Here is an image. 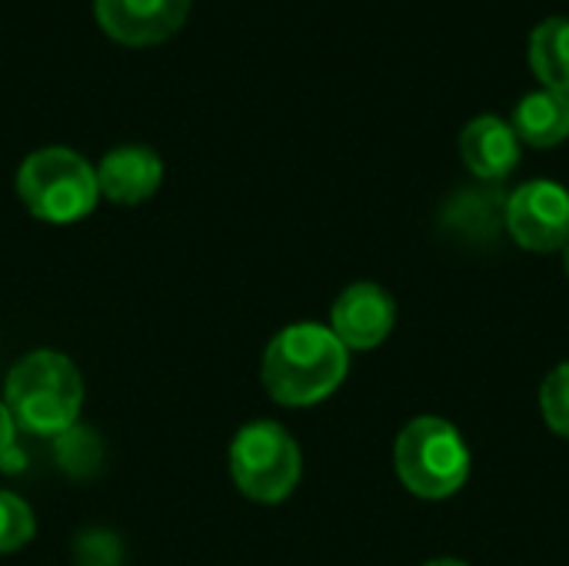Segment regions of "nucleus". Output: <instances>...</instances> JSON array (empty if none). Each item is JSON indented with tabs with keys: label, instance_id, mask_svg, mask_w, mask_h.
Here are the masks:
<instances>
[{
	"label": "nucleus",
	"instance_id": "1",
	"mask_svg": "<svg viewBox=\"0 0 569 566\" xmlns=\"http://www.w3.org/2000/svg\"><path fill=\"white\" fill-rule=\"evenodd\" d=\"M350 370V350L330 327L300 320L283 327L263 350L260 380L283 407H313L327 400Z\"/></svg>",
	"mask_w": 569,
	"mask_h": 566
},
{
	"label": "nucleus",
	"instance_id": "2",
	"mask_svg": "<svg viewBox=\"0 0 569 566\" xmlns=\"http://www.w3.org/2000/svg\"><path fill=\"white\" fill-rule=\"evenodd\" d=\"M3 404L17 430L57 437L73 430L83 407V377L60 350H33L20 357L3 387Z\"/></svg>",
	"mask_w": 569,
	"mask_h": 566
},
{
	"label": "nucleus",
	"instance_id": "3",
	"mask_svg": "<svg viewBox=\"0 0 569 566\" xmlns=\"http://www.w3.org/2000/svg\"><path fill=\"white\" fill-rule=\"evenodd\" d=\"M17 193L23 207L43 224L83 220L100 200L93 163L63 143L40 147L20 160Z\"/></svg>",
	"mask_w": 569,
	"mask_h": 566
},
{
	"label": "nucleus",
	"instance_id": "4",
	"mask_svg": "<svg viewBox=\"0 0 569 566\" xmlns=\"http://www.w3.org/2000/svg\"><path fill=\"white\" fill-rule=\"evenodd\" d=\"M393 464L400 484L420 500H447L470 477V447L460 430L443 417L410 420L397 444Z\"/></svg>",
	"mask_w": 569,
	"mask_h": 566
},
{
	"label": "nucleus",
	"instance_id": "5",
	"mask_svg": "<svg viewBox=\"0 0 569 566\" xmlns=\"http://www.w3.org/2000/svg\"><path fill=\"white\" fill-rule=\"evenodd\" d=\"M227 460L237 490L257 504H283L303 474L297 440L273 420L243 424L230 440Z\"/></svg>",
	"mask_w": 569,
	"mask_h": 566
},
{
	"label": "nucleus",
	"instance_id": "6",
	"mask_svg": "<svg viewBox=\"0 0 569 566\" xmlns=\"http://www.w3.org/2000/svg\"><path fill=\"white\" fill-rule=\"evenodd\" d=\"M503 224L533 254L563 250L569 240V190L557 180H530L507 197Z\"/></svg>",
	"mask_w": 569,
	"mask_h": 566
},
{
	"label": "nucleus",
	"instance_id": "7",
	"mask_svg": "<svg viewBox=\"0 0 569 566\" xmlns=\"http://www.w3.org/2000/svg\"><path fill=\"white\" fill-rule=\"evenodd\" d=\"M397 324V304L380 284H353L330 307V330L347 350L380 347Z\"/></svg>",
	"mask_w": 569,
	"mask_h": 566
},
{
	"label": "nucleus",
	"instance_id": "8",
	"mask_svg": "<svg viewBox=\"0 0 569 566\" xmlns=\"http://www.w3.org/2000/svg\"><path fill=\"white\" fill-rule=\"evenodd\" d=\"M93 170H97L100 197L123 203V207H133L153 197L163 180V160L147 143H120L107 150Z\"/></svg>",
	"mask_w": 569,
	"mask_h": 566
},
{
	"label": "nucleus",
	"instance_id": "9",
	"mask_svg": "<svg viewBox=\"0 0 569 566\" xmlns=\"http://www.w3.org/2000/svg\"><path fill=\"white\" fill-rule=\"evenodd\" d=\"M520 137L510 120L497 113H480L460 130V157L480 180H507L520 163Z\"/></svg>",
	"mask_w": 569,
	"mask_h": 566
},
{
	"label": "nucleus",
	"instance_id": "10",
	"mask_svg": "<svg viewBox=\"0 0 569 566\" xmlns=\"http://www.w3.org/2000/svg\"><path fill=\"white\" fill-rule=\"evenodd\" d=\"M100 27L123 43H150L173 33L190 0H93Z\"/></svg>",
	"mask_w": 569,
	"mask_h": 566
},
{
	"label": "nucleus",
	"instance_id": "11",
	"mask_svg": "<svg viewBox=\"0 0 569 566\" xmlns=\"http://www.w3.org/2000/svg\"><path fill=\"white\" fill-rule=\"evenodd\" d=\"M513 130L520 143L530 147H557L569 137V93L537 87L527 97H520L513 110Z\"/></svg>",
	"mask_w": 569,
	"mask_h": 566
},
{
	"label": "nucleus",
	"instance_id": "12",
	"mask_svg": "<svg viewBox=\"0 0 569 566\" xmlns=\"http://www.w3.org/2000/svg\"><path fill=\"white\" fill-rule=\"evenodd\" d=\"M530 67L543 87L569 93V17H547L533 27Z\"/></svg>",
	"mask_w": 569,
	"mask_h": 566
},
{
	"label": "nucleus",
	"instance_id": "13",
	"mask_svg": "<svg viewBox=\"0 0 569 566\" xmlns=\"http://www.w3.org/2000/svg\"><path fill=\"white\" fill-rule=\"evenodd\" d=\"M37 534L33 510L23 497L0 490V554H13L27 547Z\"/></svg>",
	"mask_w": 569,
	"mask_h": 566
},
{
	"label": "nucleus",
	"instance_id": "14",
	"mask_svg": "<svg viewBox=\"0 0 569 566\" xmlns=\"http://www.w3.org/2000/svg\"><path fill=\"white\" fill-rule=\"evenodd\" d=\"M540 414L557 437L569 440V364H560L540 384Z\"/></svg>",
	"mask_w": 569,
	"mask_h": 566
},
{
	"label": "nucleus",
	"instance_id": "15",
	"mask_svg": "<svg viewBox=\"0 0 569 566\" xmlns=\"http://www.w3.org/2000/svg\"><path fill=\"white\" fill-rule=\"evenodd\" d=\"M13 440H17V424H13V417H10L7 404L0 400V460L10 454Z\"/></svg>",
	"mask_w": 569,
	"mask_h": 566
},
{
	"label": "nucleus",
	"instance_id": "16",
	"mask_svg": "<svg viewBox=\"0 0 569 566\" xmlns=\"http://www.w3.org/2000/svg\"><path fill=\"white\" fill-rule=\"evenodd\" d=\"M423 566H470V564H463V560H453V557H440V560H427Z\"/></svg>",
	"mask_w": 569,
	"mask_h": 566
},
{
	"label": "nucleus",
	"instance_id": "17",
	"mask_svg": "<svg viewBox=\"0 0 569 566\" xmlns=\"http://www.w3.org/2000/svg\"><path fill=\"white\" fill-rule=\"evenodd\" d=\"M563 264H567V277H569V240H567V247H563Z\"/></svg>",
	"mask_w": 569,
	"mask_h": 566
}]
</instances>
